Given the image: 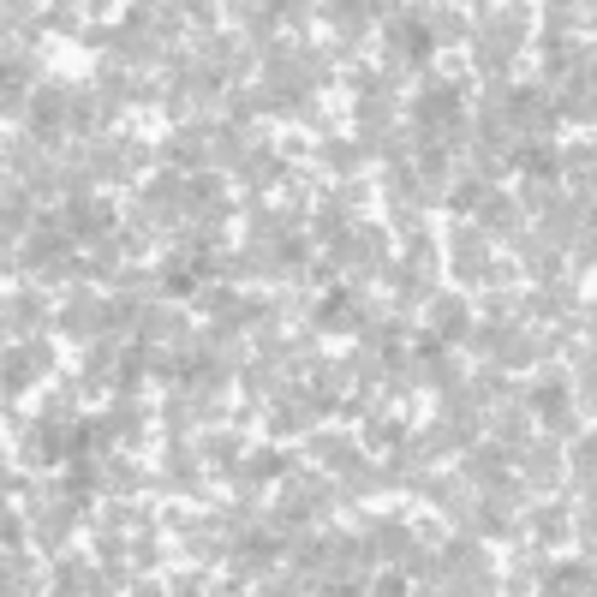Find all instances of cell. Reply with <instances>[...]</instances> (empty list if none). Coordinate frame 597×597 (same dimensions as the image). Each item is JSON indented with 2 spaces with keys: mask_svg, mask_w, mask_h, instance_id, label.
<instances>
[{
  "mask_svg": "<svg viewBox=\"0 0 597 597\" xmlns=\"http://www.w3.org/2000/svg\"><path fill=\"white\" fill-rule=\"evenodd\" d=\"M520 161H526V168H531V173H550V168H556V161H550V155H544V150H526Z\"/></svg>",
  "mask_w": 597,
  "mask_h": 597,
  "instance_id": "cell-2",
  "label": "cell"
},
{
  "mask_svg": "<svg viewBox=\"0 0 597 597\" xmlns=\"http://www.w3.org/2000/svg\"><path fill=\"white\" fill-rule=\"evenodd\" d=\"M448 120V114H454V90H442V96H424V120Z\"/></svg>",
  "mask_w": 597,
  "mask_h": 597,
  "instance_id": "cell-1",
  "label": "cell"
}]
</instances>
